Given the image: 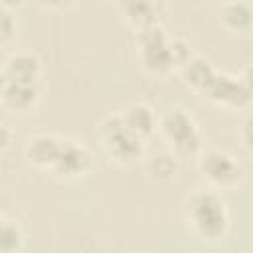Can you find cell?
<instances>
[{
	"label": "cell",
	"mask_w": 253,
	"mask_h": 253,
	"mask_svg": "<svg viewBox=\"0 0 253 253\" xmlns=\"http://www.w3.org/2000/svg\"><path fill=\"white\" fill-rule=\"evenodd\" d=\"M186 229L202 243H219L229 233L231 215L217 190H194L182 202Z\"/></svg>",
	"instance_id": "obj_1"
},
{
	"label": "cell",
	"mask_w": 253,
	"mask_h": 253,
	"mask_svg": "<svg viewBox=\"0 0 253 253\" xmlns=\"http://www.w3.org/2000/svg\"><path fill=\"white\" fill-rule=\"evenodd\" d=\"M95 140L101 154L115 166H130L142 158L144 140L121 121L119 111L105 115L95 126Z\"/></svg>",
	"instance_id": "obj_2"
},
{
	"label": "cell",
	"mask_w": 253,
	"mask_h": 253,
	"mask_svg": "<svg viewBox=\"0 0 253 253\" xmlns=\"http://www.w3.org/2000/svg\"><path fill=\"white\" fill-rule=\"evenodd\" d=\"M158 134L166 148L182 158H198L202 152V132L194 117L182 107H170L158 121Z\"/></svg>",
	"instance_id": "obj_3"
},
{
	"label": "cell",
	"mask_w": 253,
	"mask_h": 253,
	"mask_svg": "<svg viewBox=\"0 0 253 253\" xmlns=\"http://www.w3.org/2000/svg\"><path fill=\"white\" fill-rule=\"evenodd\" d=\"M136 43V61L138 67L148 75H168L176 67L172 53V40L160 24H152L134 38Z\"/></svg>",
	"instance_id": "obj_4"
},
{
	"label": "cell",
	"mask_w": 253,
	"mask_h": 253,
	"mask_svg": "<svg viewBox=\"0 0 253 253\" xmlns=\"http://www.w3.org/2000/svg\"><path fill=\"white\" fill-rule=\"evenodd\" d=\"M198 172L204 178V182L217 192H233L239 190L245 182V168L241 162L219 148H210L202 150L198 156Z\"/></svg>",
	"instance_id": "obj_5"
},
{
	"label": "cell",
	"mask_w": 253,
	"mask_h": 253,
	"mask_svg": "<svg viewBox=\"0 0 253 253\" xmlns=\"http://www.w3.org/2000/svg\"><path fill=\"white\" fill-rule=\"evenodd\" d=\"M93 166H95V158H93L91 150L83 142H77L73 138H65L61 152H59L55 164L51 166L49 174L57 182L67 184V182H75V180L89 176Z\"/></svg>",
	"instance_id": "obj_6"
},
{
	"label": "cell",
	"mask_w": 253,
	"mask_h": 253,
	"mask_svg": "<svg viewBox=\"0 0 253 253\" xmlns=\"http://www.w3.org/2000/svg\"><path fill=\"white\" fill-rule=\"evenodd\" d=\"M202 97L225 111H245L253 107V95L245 89L241 79L229 73H219V71L213 75V79L210 81Z\"/></svg>",
	"instance_id": "obj_7"
},
{
	"label": "cell",
	"mask_w": 253,
	"mask_h": 253,
	"mask_svg": "<svg viewBox=\"0 0 253 253\" xmlns=\"http://www.w3.org/2000/svg\"><path fill=\"white\" fill-rule=\"evenodd\" d=\"M63 136L53 134V132H36L26 140L24 146V158L30 166L38 170L49 172L51 166L55 164L61 146H63Z\"/></svg>",
	"instance_id": "obj_8"
},
{
	"label": "cell",
	"mask_w": 253,
	"mask_h": 253,
	"mask_svg": "<svg viewBox=\"0 0 253 253\" xmlns=\"http://www.w3.org/2000/svg\"><path fill=\"white\" fill-rule=\"evenodd\" d=\"M0 103L2 109L14 115L34 113L40 105V89L34 83H16L2 79L0 85Z\"/></svg>",
	"instance_id": "obj_9"
},
{
	"label": "cell",
	"mask_w": 253,
	"mask_h": 253,
	"mask_svg": "<svg viewBox=\"0 0 253 253\" xmlns=\"http://www.w3.org/2000/svg\"><path fill=\"white\" fill-rule=\"evenodd\" d=\"M43 75V61L34 51H12L2 63V79L38 85Z\"/></svg>",
	"instance_id": "obj_10"
},
{
	"label": "cell",
	"mask_w": 253,
	"mask_h": 253,
	"mask_svg": "<svg viewBox=\"0 0 253 253\" xmlns=\"http://www.w3.org/2000/svg\"><path fill=\"white\" fill-rule=\"evenodd\" d=\"M119 115H121V121L125 123V126L130 128L142 140H148L150 136H154L158 132L160 117L154 113V109L150 105H146L142 101L126 105L125 109L119 111Z\"/></svg>",
	"instance_id": "obj_11"
},
{
	"label": "cell",
	"mask_w": 253,
	"mask_h": 253,
	"mask_svg": "<svg viewBox=\"0 0 253 253\" xmlns=\"http://www.w3.org/2000/svg\"><path fill=\"white\" fill-rule=\"evenodd\" d=\"M115 4H117V12L121 20L134 34L152 24H158L160 10L148 0H115Z\"/></svg>",
	"instance_id": "obj_12"
},
{
	"label": "cell",
	"mask_w": 253,
	"mask_h": 253,
	"mask_svg": "<svg viewBox=\"0 0 253 253\" xmlns=\"http://www.w3.org/2000/svg\"><path fill=\"white\" fill-rule=\"evenodd\" d=\"M219 24L229 34H247L253 28V8L243 0H227L221 4Z\"/></svg>",
	"instance_id": "obj_13"
},
{
	"label": "cell",
	"mask_w": 253,
	"mask_h": 253,
	"mask_svg": "<svg viewBox=\"0 0 253 253\" xmlns=\"http://www.w3.org/2000/svg\"><path fill=\"white\" fill-rule=\"evenodd\" d=\"M215 73L217 71L213 69V65L202 55H194L180 67V75H182L184 83L198 95H202L206 91V87L210 85V81L213 79Z\"/></svg>",
	"instance_id": "obj_14"
},
{
	"label": "cell",
	"mask_w": 253,
	"mask_h": 253,
	"mask_svg": "<svg viewBox=\"0 0 253 253\" xmlns=\"http://www.w3.org/2000/svg\"><path fill=\"white\" fill-rule=\"evenodd\" d=\"M26 247V231L18 219L2 213L0 221V249L2 253H20Z\"/></svg>",
	"instance_id": "obj_15"
},
{
	"label": "cell",
	"mask_w": 253,
	"mask_h": 253,
	"mask_svg": "<svg viewBox=\"0 0 253 253\" xmlns=\"http://www.w3.org/2000/svg\"><path fill=\"white\" fill-rule=\"evenodd\" d=\"M178 162L180 158L166 148V152H156L148 158L146 170L148 174L158 182H170L178 174Z\"/></svg>",
	"instance_id": "obj_16"
},
{
	"label": "cell",
	"mask_w": 253,
	"mask_h": 253,
	"mask_svg": "<svg viewBox=\"0 0 253 253\" xmlns=\"http://www.w3.org/2000/svg\"><path fill=\"white\" fill-rule=\"evenodd\" d=\"M16 16L12 10H4L2 8V16H0V42L2 45H8L10 40L16 36Z\"/></svg>",
	"instance_id": "obj_17"
},
{
	"label": "cell",
	"mask_w": 253,
	"mask_h": 253,
	"mask_svg": "<svg viewBox=\"0 0 253 253\" xmlns=\"http://www.w3.org/2000/svg\"><path fill=\"white\" fill-rule=\"evenodd\" d=\"M237 136H239V142H241L243 150H245L249 156H253V115H247V117L241 121Z\"/></svg>",
	"instance_id": "obj_18"
},
{
	"label": "cell",
	"mask_w": 253,
	"mask_h": 253,
	"mask_svg": "<svg viewBox=\"0 0 253 253\" xmlns=\"http://www.w3.org/2000/svg\"><path fill=\"white\" fill-rule=\"evenodd\" d=\"M172 53H174V61H176V67L180 69L188 59L194 57L190 45L184 42V40H172Z\"/></svg>",
	"instance_id": "obj_19"
},
{
	"label": "cell",
	"mask_w": 253,
	"mask_h": 253,
	"mask_svg": "<svg viewBox=\"0 0 253 253\" xmlns=\"http://www.w3.org/2000/svg\"><path fill=\"white\" fill-rule=\"evenodd\" d=\"M40 8L49 10V12H61V10H69L75 6L77 0H34Z\"/></svg>",
	"instance_id": "obj_20"
},
{
	"label": "cell",
	"mask_w": 253,
	"mask_h": 253,
	"mask_svg": "<svg viewBox=\"0 0 253 253\" xmlns=\"http://www.w3.org/2000/svg\"><path fill=\"white\" fill-rule=\"evenodd\" d=\"M12 138H14L12 128H10L6 123H4V125H0V150H2V152H6V150L10 148Z\"/></svg>",
	"instance_id": "obj_21"
},
{
	"label": "cell",
	"mask_w": 253,
	"mask_h": 253,
	"mask_svg": "<svg viewBox=\"0 0 253 253\" xmlns=\"http://www.w3.org/2000/svg\"><path fill=\"white\" fill-rule=\"evenodd\" d=\"M239 79H241V83L245 85V89L253 95V63H249V65H245V67L241 69Z\"/></svg>",
	"instance_id": "obj_22"
},
{
	"label": "cell",
	"mask_w": 253,
	"mask_h": 253,
	"mask_svg": "<svg viewBox=\"0 0 253 253\" xmlns=\"http://www.w3.org/2000/svg\"><path fill=\"white\" fill-rule=\"evenodd\" d=\"M24 2L26 0H2V8L4 10H18V8H22L24 6Z\"/></svg>",
	"instance_id": "obj_23"
},
{
	"label": "cell",
	"mask_w": 253,
	"mask_h": 253,
	"mask_svg": "<svg viewBox=\"0 0 253 253\" xmlns=\"http://www.w3.org/2000/svg\"><path fill=\"white\" fill-rule=\"evenodd\" d=\"M148 2H150V4H154L158 10H162V8L166 6V2H168V0H148Z\"/></svg>",
	"instance_id": "obj_24"
}]
</instances>
